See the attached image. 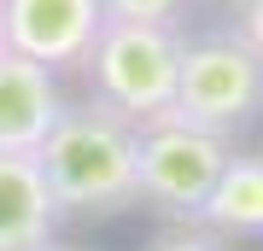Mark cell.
<instances>
[{
  "label": "cell",
  "mask_w": 263,
  "mask_h": 251,
  "mask_svg": "<svg viewBox=\"0 0 263 251\" xmlns=\"http://www.w3.org/2000/svg\"><path fill=\"white\" fill-rule=\"evenodd\" d=\"M135 123L117 111L82 100L65 105V117L53 123V134L41 140V176L59 216H117L141 205V181H135Z\"/></svg>",
  "instance_id": "1"
},
{
  "label": "cell",
  "mask_w": 263,
  "mask_h": 251,
  "mask_svg": "<svg viewBox=\"0 0 263 251\" xmlns=\"http://www.w3.org/2000/svg\"><path fill=\"white\" fill-rule=\"evenodd\" d=\"M82 76H88V100L117 111L135 129L170 117L176 111V76H181V24L105 18L82 59Z\"/></svg>",
  "instance_id": "2"
},
{
  "label": "cell",
  "mask_w": 263,
  "mask_h": 251,
  "mask_svg": "<svg viewBox=\"0 0 263 251\" xmlns=\"http://www.w3.org/2000/svg\"><path fill=\"white\" fill-rule=\"evenodd\" d=\"M176 117L222 140L263 123V53L234 24L211 29V35H181Z\"/></svg>",
  "instance_id": "3"
},
{
  "label": "cell",
  "mask_w": 263,
  "mask_h": 251,
  "mask_svg": "<svg viewBox=\"0 0 263 251\" xmlns=\"http://www.w3.org/2000/svg\"><path fill=\"white\" fill-rule=\"evenodd\" d=\"M234 140L211 134V129H193L181 123L176 111L146 123L135 134V181H141V205L164 210L170 222H199L216 176H222Z\"/></svg>",
  "instance_id": "4"
},
{
  "label": "cell",
  "mask_w": 263,
  "mask_h": 251,
  "mask_svg": "<svg viewBox=\"0 0 263 251\" xmlns=\"http://www.w3.org/2000/svg\"><path fill=\"white\" fill-rule=\"evenodd\" d=\"M105 24L100 0H0V41L47 70H82Z\"/></svg>",
  "instance_id": "5"
},
{
  "label": "cell",
  "mask_w": 263,
  "mask_h": 251,
  "mask_svg": "<svg viewBox=\"0 0 263 251\" xmlns=\"http://www.w3.org/2000/svg\"><path fill=\"white\" fill-rule=\"evenodd\" d=\"M65 105L70 100L59 88V70L0 47V152H41Z\"/></svg>",
  "instance_id": "6"
},
{
  "label": "cell",
  "mask_w": 263,
  "mask_h": 251,
  "mask_svg": "<svg viewBox=\"0 0 263 251\" xmlns=\"http://www.w3.org/2000/svg\"><path fill=\"white\" fill-rule=\"evenodd\" d=\"M65 222L35 152H0V251H41Z\"/></svg>",
  "instance_id": "7"
},
{
  "label": "cell",
  "mask_w": 263,
  "mask_h": 251,
  "mask_svg": "<svg viewBox=\"0 0 263 251\" xmlns=\"http://www.w3.org/2000/svg\"><path fill=\"white\" fill-rule=\"evenodd\" d=\"M199 228H211L216 240H263V152H228Z\"/></svg>",
  "instance_id": "8"
},
{
  "label": "cell",
  "mask_w": 263,
  "mask_h": 251,
  "mask_svg": "<svg viewBox=\"0 0 263 251\" xmlns=\"http://www.w3.org/2000/svg\"><path fill=\"white\" fill-rule=\"evenodd\" d=\"M105 18H123V24H181L187 0H100Z\"/></svg>",
  "instance_id": "9"
},
{
  "label": "cell",
  "mask_w": 263,
  "mask_h": 251,
  "mask_svg": "<svg viewBox=\"0 0 263 251\" xmlns=\"http://www.w3.org/2000/svg\"><path fill=\"white\" fill-rule=\"evenodd\" d=\"M146 251H228V240H216L199 222H170V228H158L146 240Z\"/></svg>",
  "instance_id": "10"
},
{
  "label": "cell",
  "mask_w": 263,
  "mask_h": 251,
  "mask_svg": "<svg viewBox=\"0 0 263 251\" xmlns=\"http://www.w3.org/2000/svg\"><path fill=\"white\" fill-rule=\"evenodd\" d=\"M228 18H234V29L263 53V0H234V12H228Z\"/></svg>",
  "instance_id": "11"
},
{
  "label": "cell",
  "mask_w": 263,
  "mask_h": 251,
  "mask_svg": "<svg viewBox=\"0 0 263 251\" xmlns=\"http://www.w3.org/2000/svg\"><path fill=\"white\" fill-rule=\"evenodd\" d=\"M41 251H82V245H59V240H53V245H41Z\"/></svg>",
  "instance_id": "12"
},
{
  "label": "cell",
  "mask_w": 263,
  "mask_h": 251,
  "mask_svg": "<svg viewBox=\"0 0 263 251\" xmlns=\"http://www.w3.org/2000/svg\"><path fill=\"white\" fill-rule=\"evenodd\" d=\"M0 47H6V41H0Z\"/></svg>",
  "instance_id": "13"
}]
</instances>
